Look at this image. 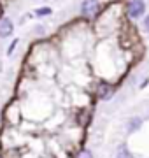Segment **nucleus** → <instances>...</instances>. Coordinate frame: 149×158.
I'll list each match as a JSON object with an SVG mask.
<instances>
[{"label":"nucleus","instance_id":"1","mask_svg":"<svg viewBox=\"0 0 149 158\" xmlns=\"http://www.w3.org/2000/svg\"><path fill=\"white\" fill-rule=\"evenodd\" d=\"M146 12V2L144 0H130L128 6H126V14L132 19H139L144 16Z\"/></svg>","mask_w":149,"mask_h":158},{"label":"nucleus","instance_id":"9","mask_svg":"<svg viewBox=\"0 0 149 158\" xmlns=\"http://www.w3.org/2000/svg\"><path fill=\"white\" fill-rule=\"evenodd\" d=\"M142 28H144V32H147V34H149V14H146V16H144V19H142Z\"/></svg>","mask_w":149,"mask_h":158},{"label":"nucleus","instance_id":"7","mask_svg":"<svg viewBox=\"0 0 149 158\" xmlns=\"http://www.w3.org/2000/svg\"><path fill=\"white\" fill-rule=\"evenodd\" d=\"M51 7H39V9H35V16H39V18H42V16H49L51 14Z\"/></svg>","mask_w":149,"mask_h":158},{"label":"nucleus","instance_id":"5","mask_svg":"<svg viewBox=\"0 0 149 158\" xmlns=\"http://www.w3.org/2000/svg\"><path fill=\"white\" fill-rule=\"evenodd\" d=\"M140 127H142V118L140 116H132L128 119V125H126L128 132H137V130H140Z\"/></svg>","mask_w":149,"mask_h":158},{"label":"nucleus","instance_id":"6","mask_svg":"<svg viewBox=\"0 0 149 158\" xmlns=\"http://www.w3.org/2000/svg\"><path fill=\"white\" fill-rule=\"evenodd\" d=\"M116 158H135V156L126 146H119L118 151H116Z\"/></svg>","mask_w":149,"mask_h":158},{"label":"nucleus","instance_id":"4","mask_svg":"<svg viewBox=\"0 0 149 158\" xmlns=\"http://www.w3.org/2000/svg\"><path fill=\"white\" fill-rule=\"evenodd\" d=\"M114 93V88L111 85H107V83H100L97 88V95L98 98H102V100H107V98H111V95Z\"/></svg>","mask_w":149,"mask_h":158},{"label":"nucleus","instance_id":"10","mask_svg":"<svg viewBox=\"0 0 149 158\" xmlns=\"http://www.w3.org/2000/svg\"><path fill=\"white\" fill-rule=\"evenodd\" d=\"M16 44H18V40H14L11 46H9V49H7V55H11L12 51H14V48H16Z\"/></svg>","mask_w":149,"mask_h":158},{"label":"nucleus","instance_id":"3","mask_svg":"<svg viewBox=\"0 0 149 158\" xmlns=\"http://www.w3.org/2000/svg\"><path fill=\"white\" fill-rule=\"evenodd\" d=\"M14 32V23L11 18H0V37H9Z\"/></svg>","mask_w":149,"mask_h":158},{"label":"nucleus","instance_id":"8","mask_svg":"<svg viewBox=\"0 0 149 158\" xmlns=\"http://www.w3.org/2000/svg\"><path fill=\"white\" fill-rule=\"evenodd\" d=\"M77 158H93V153L90 149H83V151L77 155Z\"/></svg>","mask_w":149,"mask_h":158},{"label":"nucleus","instance_id":"2","mask_svg":"<svg viewBox=\"0 0 149 158\" xmlns=\"http://www.w3.org/2000/svg\"><path fill=\"white\" fill-rule=\"evenodd\" d=\"M100 11V2L98 0H83L81 4V14L84 18H95Z\"/></svg>","mask_w":149,"mask_h":158}]
</instances>
